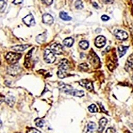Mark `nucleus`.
<instances>
[{"instance_id":"27","label":"nucleus","mask_w":133,"mask_h":133,"mask_svg":"<svg viewBox=\"0 0 133 133\" xmlns=\"http://www.w3.org/2000/svg\"><path fill=\"white\" fill-rule=\"evenodd\" d=\"M101 19H102V20H103V21H108V20L110 19V18H109V17H108V16L104 15H103V16L101 17Z\"/></svg>"},{"instance_id":"9","label":"nucleus","mask_w":133,"mask_h":133,"mask_svg":"<svg viewBox=\"0 0 133 133\" xmlns=\"http://www.w3.org/2000/svg\"><path fill=\"white\" fill-rule=\"evenodd\" d=\"M8 73L10 75L15 76L18 74V73L21 71L20 67L17 65H11L9 68H8Z\"/></svg>"},{"instance_id":"6","label":"nucleus","mask_w":133,"mask_h":133,"mask_svg":"<svg viewBox=\"0 0 133 133\" xmlns=\"http://www.w3.org/2000/svg\"><path fill=\"white\" fill-rule=\"evenodd\" d=\"M106 44V38L103 36H98L95 39V46L97 48H101L103 47Z\"/></svg>"},{"instance_id":"21","label":"nucleus","mask_w":133,"mask_h":133,"mask_svg":"<svg viewBox=\"0 0 133 133\" xmlns=\"http://www.w3.org/2000/svg\"><path fill=\"white\" fill-rule=\"evenodd\" d=\"M5 101L10 107H12L15 102V98L13 96H10L6 99Z\"/></svg>"},{"instance_id":"8","label":"nucleus","mask_w":133,"mask_h":133,"mask_svg":"<svg viewBox=\"0 0 133 133\" xmlns=\"http://www.w3.org/2000/svg\"><path fill=\"white\" fill-rule=\"evenodd\" d=\"M79 84L83 87L86 88L88 91L93 90V86L92 82L87 79H82L79 82Z\"/></svg>"},{"instance_id":"2","label":"nucleus","mask_w":133,"mask_h":133,"mask_svg":"<svg viewBox=\"0 0 133 133\" xmlns=\"http://www.w3.org/2000/svg\"><path fill=\"white\" fill-rule=\"evenodd\" d=\"M21 54L13 52H9L6 56V60L10 64H15L21 58Z\"/></svg>"},{"instance_id":"5","label":"nucleus","mask_w":133,"mask_h":133,"mask_svg":"<svg viewBox=\"0 0 133 133\" xmlns=\"http://www.w3.org/2000/svg\"><path fill=\"white\" fill-rule=\"evenodd\" d=\"M115 35L118 39L122 41L126 39L128 37L127 33L122 30H116L115 31Z\"/></svg>"},{"instance_id":"4","label":"nucleus","mask_w":133,"mask_h":133,"mask_svg":"<svg viewBox=\"0 0 133 133\" xmlns=\"http://www.w3.org/2000/svg\"><path fill=\"white\" fill-rule=\"evenodd\" d=\"M51 49L52 52L55 54L59 55L62 54L63 52V46L61 45L60 44H58V43L53 44L51 46Z\"/></svg>"},{"instance_id":"20","label":"nucleus","mask_w":133,"mask_h":133,"mask_svg":"<svg viewBox=\"0 0 133 133\" xmlns=\"http://www.w3.org/2000/svg\"><path fill=\"white\" fill-rule=\"evenodd\" d=\"M35 125L37 127L42 128L43 127L45 122H44V121L43 119H42L41 118H37L35 120Z\"/></svg>"},{"instance_id":"18","label":"nucleus","mask_w":133,"mask_h":133,"mask_svg":"<svg viewBox=\"0 0 133 133\" xmlns=\"http://www.w3.org/2000/svg\"><path fill=\"white\" fill-rule=\"evenodd\" d=\"M96 124L94 123H93V122L91 121L88 123L87 125V130L88 131H89L90 132H92L95 130V129H96Z\"/></svg>"},{"instance_id":"31","label":"nucleus","mask_w":133,"mask_h":133,"mask_svg":"<svg viewBox=\"0 0 133 133\" xmlns=\"http://www.w3.org/2000/svg\"><path fill=\"white\" fill-rule=\"evenodd\" d=\"M2 125V121H1V119H0V128L1 127Z\"/></svg>"},{"instance_id":"24","label":"nucleus","mask_w":133,"mask_h":133,"mask_svg":"<svg viewBox=\"0 0 133 133\" xmlns=\"http://www.w3.org/2000/svg\"><path fill=\"white\" fill-rule=\"evenodd\" d=\"M75 7L77 9H82L83 8V4L81 1H77L75 4Z\"/></svg>"},{"instance_id":"19","label":"nucleus","mask_w":133,"mask_h":133,"mask_svg":"<svg viewBox=\"0 0 133 133\" xmlns=\"http://www.w3.org/2000/svg\"><path fill=\"white\" fill-rule=\"evenodd\" d=\"M79 46L83 50H86L89 46V43L86 41H82L79 42Z\"/></svg>"},{"instance_id":"30","label":"nucleus","mask_w":133,"mask_h":133,"mask_svg":"<svg viewBox=\"0 0 133 133\" xmlns=\"http://www.w3.org/2000/svg\"><path fill=\"white\" fill-rule=\"evenodd\" d=\"M93 6H94L95 8H97L98 6V4H97L96 2H95L93 3Z\"/></svg>"},{"instance_id":"16","label":"nucleus","mask_w":133,"mask_h":133,"mask_svg":"<svg viewBox=\"0 0 133 133\" xmlns=\"http://www.w3.org/2000/svg\"><path fill=\"white\" fill-rule=\"evenodd\" d=\"M60 18L65 21H70L72 19V18L70 17L67 13H66L64 11H61L60 13Z\"/></svg>"},{"instance_id":"17","label":"nucleus","mask_w":133,"mask_h":133,"mask_svg":"<svg viewBox=\"0 0 133 133\" xmlns=\"http://www.w3.org/2000/svg\"><path fill=\"white\" fill-rule=\"evenodd\" d=\"M46 35L45 33H44V34L39 35L36 37V41L37 43L41 44L45 42L46 41Z\"/></svg>"},{"instance_id":"28","label":"nucleus","mask_w":133,"mask_h":133,"mask_svg":"<svg viewBox=\"0 0 133 133\" xmlns=\"http://www.w3.org/2000/svg\"><path fill=\"white\" fill-rule=\"evenodd\" d=\"M43 2H44V3H45L47 5H50L52 3L53 1H52V0H50V1H43Z\"/></svg>"},{"instance_id":"29","label":"nucleus","mask_w":133,"mask_h":133,"mask_svg":"<svg viewBox=\"0 0 133 133\" xmlns=\"http://www.w3.org/2000/svg\"><path fill=\"white\" fill-rule=\"evenodd\" d=\"M5 98V97L3 95H0V103H1Z\"/></svg>"},{"instance_id":"13","label":"nucleus","mask_w":133,"mask_h":133,"mask_svg":"<svg viewBox=\"0 0 133 133\" xmlns=\"http://www.w3.org/2000/svg\"><path fill=\"white\" fill-rule=\"evenodd\" d=\"M128 49V46H125L123 45H120L118 47V52L119 57L121 58L126 54L127 49Z\"/></svg>"},{"instance_id":"10","label":"nucleus","mask_w":133,"mask_h":133,"mask_svg":"<svg viewBox=\"0 0 133 133\" xmlns=\"http://www.w3.org/2000/svg\"><path fill=\"white\" fill-rule=\"evenodd\" d=\"M42 20L44 24H52L53 22V17L49 14H45L42 16Z\"/></svg>"},{"instance_id":"7","label":"nucleus","mask_w":133,"mask_h":133,"mask_svg":"<svg viewBox=\"0 0 133 133\" xmlns=\"http://www.w3.org/2000/svg\"><path fill=\"white\" fill-rule=\"evenodd\" d=\"M23 21L28 26H33L35 25V19L31 14H29L24 18Z\"/></svg>"},{"instance_id":"11","label":"nucleus","mask_w":133,"mask_h":133,"mask_svg":"<svg viewBox=\"0 0 133 133\" xmlns=\"http://www.w3.org/2000/svg\"><path fill=\"white\" fill-rule=\"evenodd\" d=\"M107 123H108V120L105 118H103L99 120L98 131L100 132H102L104 129Z\"/></svg>"},{"instance_id":"32","label":"nucleus","mask_w":133,"mask_h":133,"mask_svg":"<svg viewBox=\"0 0 133 133\" xmlns=\"http://www.w3.org/2000/svg\"><path fill=\"white\" fill-rule=\"evenodd\" d=\"M0 64H1V61H0Z\"/></svg>"},{"instance_id":"23","label":"nucleus","mask_w":133,"mask_h":133,"mask_svg":"<svg viewBox=\"0 0 133 133\" xmlns=\"http://www.w3.org/2000/svg\"><path fill=\"white\" fill-rule=\"evenodd\" d=\"M88 110H89L91 113L97 112L98 111L97 108L95 104H91L90 106L88 107Z\"/></svg>"},{"instance_id":"3","label":"nucleus","mask_w":133,"mask_h":133,"mask_svg":"<svg viewBox=\"0 0 133 133\" xmlns=\"http://www.w3.org/2000/svg\"><path fill=\"white\" fill-rule=\"evenodd\" d=\"M44 59L48 63H52L55 61L56 58L51 50L46 49L44 54Z\"/></svg>"},{"instance_id":"22","label":"nucleus","mask_w":133,"mask_h":133,"mask_svg":"<svg viewBox=\"0 0 133 133\" xmlns=\"http://www.w3.org/2000/svg\"><path fill=\"white\" fill-rule=\"evenodd\" d=\"M6 8V3L4 1H0V12H3Z\"/></svg>"},{"instance_id":"26","label":"nucleus","mask_w":133,"mask_h":133,"mask_svg":"<svg viewBox=\"0 0 133 133\" xmlns=\"http://www.w3.org/2000/svg\"><path fill=\"white\" fill-rule=\"evenodd\" d=\"M106 133H116V130L113 128H108L106 130Z\"/></svg>"},{"instance_id":"15","label":"nucleus","mask_w":133,"mask_h":133,"mask_svg":"<svg viewBox=\"0 0 133 133\" xmlns=\"http://www.w3.org/2000/svg\"><path fill=\"white\" fill-rule=\"evenodd\" d=\"M74 43V39L71 37L66 38L63 42L64 45L68 48L72 46Z\"/></svg>"},{"instance_id":"25","label":"nucleus","mask_w":133,"mask_h":133,"mask_svg":"<svg viewBox=\"0 0 133 133\" xmlns=\"http://www.w3.org/2000/svg\"><path fill=\"white\" fill-rule=\"evenodd\" d=\"M27 133H42L39 130H37L36 128H31L29 129L27 131Z\"/></svg>"},{"instance_id":"12","label":"nucleus","mask_w":133,"mask_h":133,"mask_svg":"<svg viewBox=\"0 0 133 133\" xmlns=\"http://www.w3.org/2000/svg\"><path fill=\"white\" fill-rule=\"evenodd\" d=\"M30 45H16L14 46H12L11 49L16 52H21L24 51L27 48H28Z\"/></svg>"},{"instance_id":"14","label":"nucleus","mask_w":133,"mask_h":133,"mask_svg":"<svg viewBox=\"0 0 133 133\" xmlns=\"http://www.w3.org/2000/svg\"><path fill=\"white\" fill-rule=\"evenodd\" d=\"M71 95L74 96H77V97H83L84 96L85 93L83 91L81 90H72L70 93Z\"/></svg>"},{"instance_id":"1","label":"nucleus","mask_w":133,"mask_h":133,"mask_svg":"<svg viewBox=\"0 0 133 133\" xmlns=\"http://www.w3.org/2000/svg\"><path fill=\"white\" fill-rule=\"evenodd\" d=\"M69 68V62L67 60L63 59L61 61L57 72L58 76L60 78H63L66 76V72Z\"/></svg>"}]
</instances>
